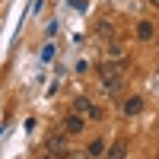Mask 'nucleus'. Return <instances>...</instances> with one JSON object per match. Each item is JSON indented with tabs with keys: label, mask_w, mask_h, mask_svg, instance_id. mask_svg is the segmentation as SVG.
Segmentation results:
<instances>
[{
	"label": "nucleus",
	"mask_w": 159,
	"mask_h": 159,
	"mask_svg": "<svg viewBox=\"0 0 159 159\" xmlns=\"http://www.w3.org/2000/svg\"><path fill=\"white\" fill-rule=\"evenodd\" d=\"M140 111H143V99H140V96L124 99V115H127V118H134V115H140Z\"/></svg>",
	"instance_id": "obj_4"
},
{
	"label": "nucleus",
	"mask_w": 159,
	"mask_h": 159,
	"mask_svg": "<svg viewBox=\"0 0 159 159\" xmlns=\"http://www.w3.org/2000/svg\"><path fill=\"white\" fill-rule=\"evenodd\" d=\"M73 111H76V115H83V111H86V115H89V111H92V102H89L86 96H80V99H73Z\"/></svg>",
	"instance_id": "obj_7"
},
{
	"label": "nucleus",
	"mask_w": 159,
	"mask_h": 159,
	"mask_svg": "<svg viewBox=\"0 0 159 159\" xmlns=\"http://www.w3.org/2000/svg\"><path fill=\"white\" fill-rule=\"evenodd\" d=\"M108 159H127V143H124V140L111 143V150H108Z\"/></svg>",
	"instance_id": "obj_6"
},
{
	"label": "nucleus",
	"mask_w": 159,
	"mask_h": 159,
	"mask_svg": "<svg viewBox=\"0 0 159 159\" xmlns=\"http://www.w3.org/2000/svg\"><path fill=\"white\" fill-rule=\"evenodd\" d=\"M51 57H54V45H45L42 48V61H51Z\"/></svg>",
	"instance_id": "obj_9"
},
{
	"label": "nucleus",
	"mask_w": 159,
	"mask_h": 159,
	"mask_svg": "<svg viewBox=\"0 0 159 159\" xmlns=\"http://www.w3.org/2000/svg\"><path fill=\"white\" fill-rule=\"evenodd\" d=\"M102 153H105V143H102V140H92V143H89V156L96 159V156H102Z\"/></svg>",
	"instance_id": "obj_8"
},
{
	"label": "nucleus",
	"mask_w": 159,
	"mask_h": 159,
	"mask_svg": "<svg viewBox=\"0 0 159 159\" xmlns=\"http://www.w3.org/2000/svg\"><path fill=\"white\" fill-rule=\"evenodd\" d=\"M38 159H57V156H51V153L45 150V153H42V156H38Z\"/></svg>",
	"instance_id": "obj_11"
},
{
	"label": "nucleus",
	"mask_w": 159,
	"mask_h": 159,
	"mask_svg": "<svg viewBox=\"0 0 159 159\" xmlns=\"http://www.w3.org/2000/svg\"><path fill=\"white\" fill-rule=\"evenodd\" d=\"M153 22H147V19H140L137 22V38H140V42H150V38H153Z\"/></svg>",
	"instance_id": "obj_5"
},
{
	"label": "nucleus",
	"mask_w": 159,
	"mask_h": 159,
	"mask_svg": "<svg viewBox=\"0 0 159 159\" xmlns=\"http://www.w3.org/2000/svg\"><path fill=\"white\" fill-rule=\"evenodd\" d=\"M73 159H92V156H89V153H76Z\"/></svg>",
	"instance_id": "obj_10"
},
{
	"label": "nucleus",
	"mask_w": 159,
	"mask_h": 159,
	"mask_svg": "<svg viewBox=\"0 0 159 159\" xmlns=\"http://www.w3.org/2000/svg\"><path fill=\"white\" fill-rule=\"evenodd\" d=\"M99 73H102V80H105V86H108V89H118V86H121V67H118V64H102Z\"/></svg>",
	"instance_id": "obj_1"
},
{
	"label": "nucleus",
	"mask_w": 159,
	"mask_h": 159,
	"mask_svg": "<svg viewBox=\"0 0 159 159\" xmlns=\"http://www.w3.org/2000/svg\"><path fill=\"white\" fill-rule=\"evenodd\" d=\"M45 147H48V153H51V156H57V159H67V156H70V150H67V140H64V134H51Z\"/></svg>",
	"instance_id": "obj_2"
},
{
	"label": "nucleus",
	"mask_w": 159,
	"mask_h": 159,
	"mask_svg": "<svg viewBox=\"0 0 159 159\" xmlns=\"http://www.w3.org/2000/svg\"><path fill=\"white\" fill-rule=\"evenodd\" d=\"M83 127H86V121H83V115H67L64 118V134H83Z\"/></svg>",
	"instance_id": "obj_3"
}]
</instances>
